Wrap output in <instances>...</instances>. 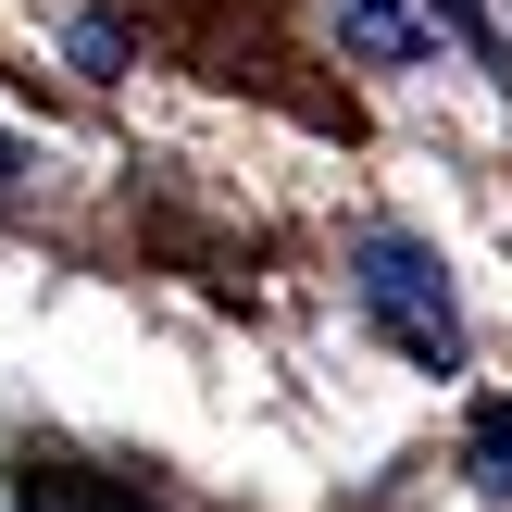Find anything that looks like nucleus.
<instances>
[{
	"label": "nucleus",
	"instance_id": "5",
	"mask_svg": "<svg viewBox=\"0 0 512 512\" xmlns=\"http://www.w3.org/2000/svg\"><path fill=\"white\" fill-rule=\"evenodd\" d=\"M450 13H475V38H488V63H512V0H450Z\"/></svg>",
	"mask_w": 512,
	"mask_h": 512
},
{
	"label": "nucleus",
	"instance_id": "6",
	"mask_svg": "<svg viewBox=\"0 0 512 512\" xmlns=\"http://www.w3.org/2000/svg\"><path fill=\"white\" fill-rule=\"evenodd\" d=\"M0 188H13V138H0Z\"/></svg>",
	"mask_w": 512,
	"mask_h": 512
},
{
	"label": "nucleus",
	"instance_id": "1",
	"mask_svg": "<svg viewBox=\"0 0 512 512\" xmlns=\"http://www.w3.org/2000/svg\"><path fill=\"white\" fill-rule=\"evenodd\" d=\"M350 288H363V313L388 325V350H400V363H425V375H450V363H463V313H450V275L425 263L413 238H363V275H350Z\"/></svg>",
	"mask_w": 512,
	"mask_h": 512
},
{
	"label": "nucleus",
	"instance_id": "2",
	"mask_svg": "<svg viewBox=\"0 0 512 512\" xmlns=\"http://www.w3.org/2000/svg\"><path fill=\"white\" fill-rule=\"evenodd\" d=\"M450 38V0H338V50L363 63H425Z\"/></svg>",
	"mask_w": 512,
	"mask_h": 512
},
{
	"label": "nucleus",
	"instance_id": "4",
	"mask_svg": "<svg viewBox=\"0 0 512 512\" xmlns=\"http://www.w3.org/2000/svg\"><path fill=\"white\" fill-rule=\"evenodd\" d=\"M475 475H488V488H512V400H488V413H475Z\"/></svg>",
	"mask_w": 512,
	"mask_h": 512
},
{
	"label": "nucleus",
	"instance_id": "3",
	"mask_svg": "<svg viewBox=\"0 0 512 512\" xmlns=\"http://www.w3.org/2000/svg\"><path fill=\"white\" fill-rule=\"evenodd\" d=\"M13 500H25V512H138L125 488H88V475H63V463H25Z\"/></svg>",
	"mask_w": 512,
	"mask_h": 512
}]
</instances>
